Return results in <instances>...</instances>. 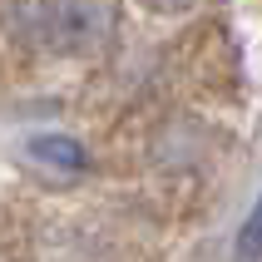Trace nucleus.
Masks as SVG:
<instances>
[{
	"instance_id": "obj_1",
	"label": "nucleus",
	"mask_w": 262,
	"mask_h": 262,
	"mask_svg": "<svg viewBox=\"0 0 262 262\" xmlns=\"http://www.w3.org/2000/svg\"><path fill=\"white\" fill-rule=\"evenodd\" d=\"M25 35L50 59H89L114 40V0H30Z\"/></svg>"
},
{
	"instance_id": "obj_2",
	"label": "nucleus",
	"mask_w": 262,
	"mask_h": 262,
	"mask_svg": "<svg viewBox=\"0 0 262 262\" xmlns=\"http://www.w3.org/2000/svg\"><path fill=\"white\" fill-rule=\"evenodd\" d=\"M25 154L40 163V168H50V173H84V168H89V148L79 144L74 134H59V129L30 134Z\"/></svg>"
},
{
	"instance_id": "obj_3",
	"label": "nucleus",
	"mask_w": 262,
	"mask_h": 262,
	"mask_svg": "<svg viewBox=\"0 0 262 262\" xmlns=\"http://www.w3.org/2000/svg\"><path fill=\"white\" fill-rule=\"evenodd\" d=\"M233 262H262V193L252 198V208L243 213V223H237Z\"/></svg>"
},
{
	"instance_id": "obj_4",
	"label": "nucleus",
	"mask_w": 262,
	"mask_h": 262,
	"mask_svg": "<svg viewBox=\"0 0 262 262\" xmlns=\"http://www.w3.org/2000/svg\"><path fill=\"white\" fill-rule=\"evenodd\" d=\"M144 15H154V20H183V15L198 10V0H134Z\"/></svg>"
}]
</instances>
